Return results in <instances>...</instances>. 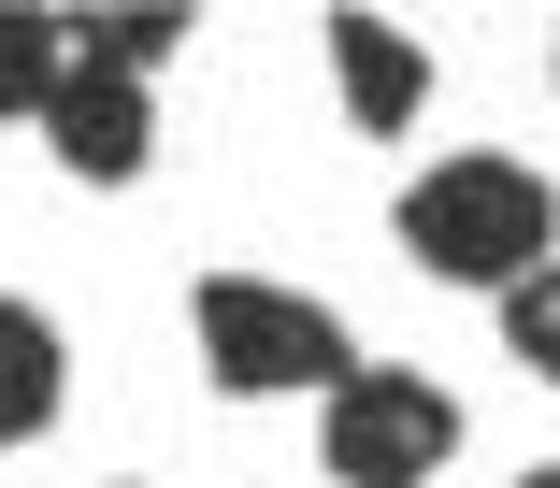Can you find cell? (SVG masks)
<instances>
[{
  "label": "cell",
  "mask_w": 560,
  "mask_h": 488,
  "mask_svg": "<svg viewBox=\"0 0 560 488\" xmlns=\"http://www.w3.org/2000/svg\"><path fill=\"white\" fill-rule=\"evenodd\" d=\"M44 144H58L72 187H144V173H159V101H144L130 72H86V58H72V86L44 101Z\"/></svg>",
  "instance_id": "obj_4"
},
{
  "label": "cell",
  "mask_w": 560,
  "mask_h": 488,
  "mask_svg": "<svg viewBox=\"0 0 560 488\" xmlns=\"http://www.w3.org/2000/svg\"><path fill=\"white\" fill-rule=\"evenodd\" d=\"M503 345H517V374H546V388H560V259L503 288Z\"/></svg>",
  "instance_id": "obj_9"
},
{
  "label": "cell",
  "mask_w": 560,
  "mask_h": 488,
  "mask_svg": "<svg viewBox=\"0 0 560 488\" xmlns=\"http://www.w3.org/2000/svg\"><path fill=\"white\" fill-rule=\"evenodd\" d=\"M58 403H72V345H58V316H44V302H0V445H44Z\"/></svg>",
  "instance_id": "obj_6"
},
{
  "label": "cell",
  "mask_w": 560,
  "mask_h": 488,
  "mask_svg": "<svg viewBox=\"0 0 560 488\" xmlns=\"http://www.w3.org/2000/svg\"><path fill=\"white\" fill-rule=\"evenodd\" d=\"M517 488H560V460H532V474H517Z\"/></svg>",
  "instance_id": "obj_10"
},
{
  "label": "cell",
  "mask_w": 560,
  "mask_h": 488,
  "mask_svg": "<svg viewBox=\"0 0 560 488\" xmlns=\"http://www.w3.org/2000/svg\"><path fill=\"white\" fill-rule=\"evenodd\" d=\"M316 460H330V488H431L460 460V403L431 374H402V359H360V374L316 403Z\"/></svg>",
  "instance_id": "obj_3"
},
{
  "label": "cell",
  "mask_w": 560,
  "mask_h": 488,
  "mask_svg": "<svg viewBox=\"0 0 560 488\" xmlns=\"http://www.w3.org/2000/svg\"><path fill=\"white\" fill-rule=\"evenodd\" d=\"M402 259L431 288H517V274L560 259V187L532 159H489V144L475 159H431L402 187Z\"/></svg>",
  "instance_id": "obj_1"
},
{
  "label": "cell",
  "mask_w": 560,
  "mask_h": 488,
  "mask_svg": "<svg viewBox=\"0 0 560 488\" xmlns=\"http://www.w3.org/2000/svg\"><path fill=\"white\" fill-rule=\"evenodd\" d=\"M58 86H72V30L30 15V0H0V115H30V130H44Z\"/></svg>",
  "instance_id": "obj_7"
},
{
  "label": "cell",
  "mask_w": 560,
  "mask_h": 488,
  "mask_svg": "<svg viewBox=\"0 0 560 488\" xmlns=\"http://www.w3.org/2000/svg\"><path fill=\"white\" fill-rule=\"evenodd\" d=\"M187 330H201V374L231 403H288V388H346V316H330L316 288H273V274H201L187 288Z\"/></svg>",
  "instance_id": "obj_2"
},
{
  "label": "cell",
  "mask_w": 560,
  "mask_h": 488,
  "mask_svg": "<svg viewBox=\"0 0 560 488\" xmlns=\"http://www.w3.org/2000/svg\"><path fill=\"white\" fill-rule=\"evenodd\" d=\"M330 86H346V130H417L431 115V44L388 30V15H330Z\"/></svg>",
  "instance_id": "obj_5"
},
{
  "label": "cell",
  "mask_w": 560,
  "mask_h": 488,
  "mask_svg": "<svg viewBox=\"0 0 560 488\" xmlns=\"http://www.w3.org/2000/svg\"><path fill=\"white\" fill-rule=\"evenodd\" d=\"M72 58L144 86V72H173V58H187V15H86V30H72Z\"/></svg>",
  "instance_id": "obj_8"
}]
</instances>
